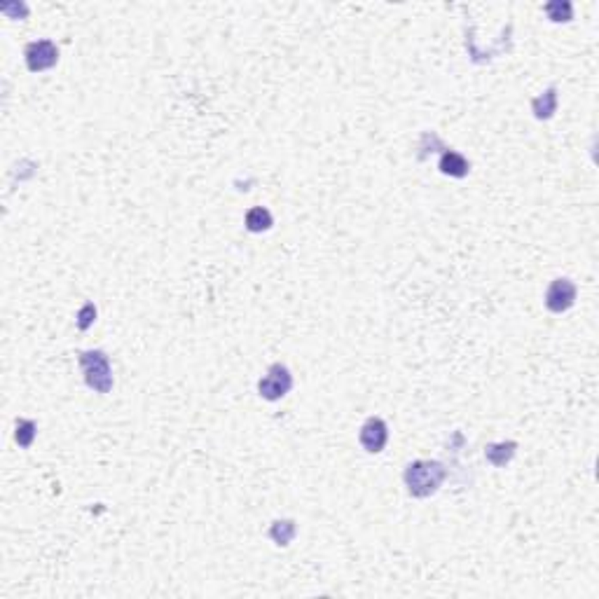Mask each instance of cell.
<instances>
[{"label": "cell", "instance_id": "1", "mask_svg": "<svg viewBox=\"0 0 599 599\" xmlns=\"http://www.w3.org/2000/svg\"><path fill=\"white\" fill-rule=\"evenodd\" d=\"M405 485L408 492L412 497H431V494L438 492V487L443 485L445 480V469L443 464L438 462H429V459H419V462L410 464L405 469Z\"/></svg>", "mask_w": 599, "mask_h": 599}, {"label": "cell", "instance_id": "2", "mask_svg": "<svg viewBox=\"0 0 599 599\" xmlns=\"http://www.w3.org/2000/svg\"><path fill=\"white\" fill-rule=\"evenodd\" d=\"M80 365L85 370V382L96 393H108L113 389V368L103 351L80 354Z\"/></svg>", "mask_w": 599, "mask_h": 599}, {"label": "cell", "instance_id": "3", "mask_svg": "<svg viewBox=\"0 0 599 599\" xmlns=\"http://www.w3.org/2000/svg\"><path fill=\"white\" fill-rule=\"evenodd\" d=\"M292 386V375L285 365L281 363H274L267 370V375L257 382V391H260V396L264 401H278L283 398L285 393L290 391Z\"/></svg>", "mask_w": 599, "mask_h": 599}, {"label": "cell", "instance_id": "4", "mask_svg": "<svg viewBox=\"0 0 599 599\" xmlns=\"http://www.w3.org/2000/svg\"><path fill=\"white\" fill-rule=\"evenodd\" d=\"M576 295H578V288L571 278L562 276V278H555L553 283L548 285V292H546V307L553 311V314H562L574 307L576 302Z\"/></svg>", "mask_w": 599, "mask_h": 599}, {"label": "cell", "instance_id": "5", "mask_svg": "<svg viewBox=\"0 0 599 599\" xmlns=\"http://www.w3.org/2000/svg\"><path fill=\"white\" fill-rule=\"evenodd\" d=\"M59 61V50L52 40H36L26 47V66L33 73H43Z\"/></svg>", "mask_w": 599, "mask_h": 599}, {"label": "cell", "instance_id": "6", "mask_svg": "<svg viewBox=\"0 0 599 599\" xmlns=\"http://www.w3.org/2000/svg\"><path fill=\"white\" fill-rule=\"evenodd\" d=\"M358 440L365 447V452H370V455H377V452L384 450V445L389 440V426L384 424V419H379V417H370V419L361 426Z\"/></svg>", "mask_w": 599, "mask_h": 599}, {"label": "cell", "instance_id": "7", "mask_svg": "<svg viewBox=\"0 0 599 599\" xmlns=\"http://www.w3.org/2000/svg\"><path fill=\"white\" fill-rule=\"evenodd\" d=\"M440 171L445 176H452V178H464L466 173L471 171V164L469 159L464 155H459L455 150H445L443 157H440Z\"/></svg>", "mask_w": 599, "mask_h": 599}, {"label": "cell", "instance_id": "8", "mask_svg": "<svg viewBox=\"0 0 599 599\" xmlns=\"http://www.w3.org/2000/svg\"><path fill=\"white\" fill-rule=\"evenodd\" d=\"M271 225H274V220H271V213L264 206H253L246 213V229L248 232H267Z\"/></svg>", "mask_w": 599, "mask_h": 599}, {"label": "cell", "instance_id": "9", "mask_svg": "<svg viewBox=\"0 0 599 599\" xmlns=\"http://www.w3.org/2000/svg\"><path fill=\"white\" fill-rule=\"evenodd\" d=\"M515 447H518L515 443H497V445H490V447L485 450V457H487V462H490V464L499 466V469H501V466H506V464L513 459Z\"/></svg>", "mask_w": 599, "mask_h": 599}, {"label": "cell", "instance_id": "10", "mask_svg": "<svg viewBox=\"0 0 599 599\" xmlns=\"http://www.w3.org/2000/svg\"><path fill=\"white\" fill-rule=\"evenodd\" d=\"M557 108V89H548L546 94L539 96V99H534V115L539 117V120H548V117H553Z\"/></svg>", "mask_w": 599, "mask_h": 599}, {"label": "cell", "instance_id": "11", "mask_svg": "<svg viewBox=\"0 0 599 599\" xmlns=\"http://www.w3.org/2000/svg\"><path fill=\"white\" fill-rule=\"evenodd\" d=\"M295 532H297V527L292 520H276L269 529V536L276 541V546H288Z\"/></svg>", "mask_w": 599, "mask_h": 599}, {"label": "cell", "instance_id": "12", "mask_svg": "<svg viewBox=\"0 0 599 599\" xmlns=\"http://www.w3.org/2000/svg\"><path fill=\"white\" fill-rule=\"evenodd\" d=\"M546 12L553 22H571V17H574V8H571V3H567V0L564 3H560V0L557 3H548Z\"/></svg>", "mask_w": 599, "mask_h": 599}, {"label": "cell", "instance_id": "13", "mask_svg": "<svg viewBox=\"0 0 599 599\" xmlns=\"http://www.w3.org/2000/svg\"><path fill=\"white\" fill-rule=\"evenodd\" d=\"M33 438H36V424L29 419H19L17 422V443L22 445V447H29L33 443Z\"/></svg>", "mask_w": 599, "mask_h": 599}, {"label": "cell", "instance_id": "14", "mask_svg": "<svg viewBox=\"0 0 599 599\" xmlns=\"http://www.w3.org/2000/svg\"><path fill=\"white\" fill-rule=\"evenodd\" d=\"M94 318H96V307H94L92 302H87L85 307L78 311V328H80V330H87L89 325L94 323Z\"/></svg>", "mask_w": 599, "mask_h": 599}]
</instances>
